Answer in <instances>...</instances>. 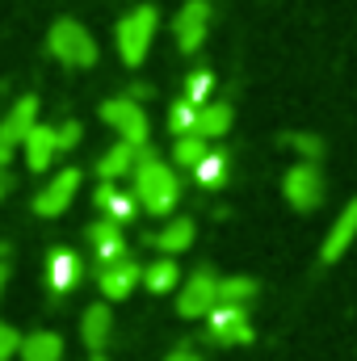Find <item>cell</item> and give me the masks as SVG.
Listing matches in <instances>:
<instances>
[{
  "label": "cell",
  "mask_w": 357,
  "mask_h": 361,
  "mask_svg": "<svg viewBox=\"0 0 357 361\" xmlns=\"http://www.w3.org/2000/svg\"><path fill=\"white\" fill-rule=\"evenodd\" d=\"M131 193L139 197V210H147V214H156V219H169L173 210H177L181 202V180H177V169L173 164H164L152 147H143L139 152V164H135V173H131Z\"/></svg>",
  "instance_id": "obj_1"
},
{
  "label": "cell",
  "mask_w": 357,
  "mask_h": 361,
  "mask_svg": "<svg viewBox=\"0 0 357 361\" xmlns=\"http://www.w3.org/2000/svg\"><path fill=\"white\" fill-rule=\"evenodd\" d=\"M156 30H160V13H156L152 4H135V8L118 21L114 47H118V55H122L126 68H139V63L147 59V51H152V42H156Z\"/></svg>",
  "instance_id": "obj_2"
},
{
  "label": "cell",
  "mask_w": 357,
  "mask_h": 361,
  "mask_svg": "<svg viewBox=\"0 0 357 361\" xmlns=\"http://www.w3.org/2000/svg\"><path fill=\"white\" fill-rule=\"evenodd\" d=\"M101 122L122 139V143H131V147H147L152 143V122H147V109H143V101H135L131 92H122V97H109L105 105H101Z\"/></svg>",
  "instance_id": "obj_3"
},
{
  "label": "cell",
  "mask_w": 357,
  "mask_h": 361,
  "mask_svg": "<svg viewBox=\"0 0 357 361\" xmlns=\"http://www.w3.org/2000/svg\"><path fill=\"white\" fill-rule=\"evenodd\" d=\"M47 51L63 63V68H92L97 63V42L76 17H59L47 34Z\"/></svg>",
  "instance_id": "obj_4"
},
{
  "label": "cell",
  "mask_w": 357,
  "mask_h": 361,
  "mask_svg": "<svg viewBox=\"0 0 357 361\" xmlns=\"http://www.w3.org/2000/svg\"><path fill=\"white\" fill-rule=\"evenodd\" d=\"M324 193H328V185H324L320 164L298 160V164H290V169H286V177H282V197H286L298 214H307V210L324 206Z\"/></svg>",
  "instance_id": "obj_5"
},
{
  "label": "cell",
  "mask_w": 357,
  "mask_h": 361,
  "mask_svg": "<svg viewBox=\"0 0 357 361\" xmlns=\"http://www.w3.org/2000/svg\"><path fill=\"white\" fill-rule=\"evenodd\" d=\"M214 307H219V277H214V269L202 265V269H193L181 281L177 315H185V319H206Z\"/></svg>",
  "instance_id": "obj_6"
},
{
  "label": "cell",
  "mask_w": 357,
  "mask_h": 361,
  "mask_svg": "<svg viewBox=\"0 0 357 361\" xmlns=\"http://www.w3.org/2000/svg\"><path fill=\"white\" fill-rule=\"evenodd\" d=\"M210 30V0H185L173 17V38L181 55H198Z\"/></svg>",
  "instance_id": "obj_7"
},
{
  "label": "cell",
  "mask_w": 357,
  "mask_h": 361,
  "mask_svg": "<svg viewBox=\"0 0 357 361\" xmlns=\"http://www.w3.org/2000/svg\"><path fill=\"white\" fill-rule=\"evenodd\" d=\"M206 336L210 345L219 349H236V345H248L253 341V319L244 307H214L206 315Z\"/></svg>",
  "instance_id": "obj_8"
},
{
  "label": "cell",
  "mask_w": 357,
  "mask_h": 361,
  "mask_svg": "<svg viewBox=\"0 0 357 361\" xmlns=\"http://www.w3.org/2000/svg\"><path fill=\"white\" fill-rule=\"evenodd\" d=\"M97 286L109 302H122L135 294V286H143V265L135 257H118V261H101L97 265Z\"/></svg>",
  "instance_id": "obj_9"
},
{
  "label": "cell",
  "mask_w": 357,
  "mask_h": 361,
  "mask_svg": "<svg viewBox=\"0 0 357 361\" xmlns=\"http://www.w3.org/2000/svg\"><path fill=\"white\" fill-rule=\"evenodd\" d=\"M80 180H85V173H80V169H59L55 177L38 189V197H34V214H42V219L63 214V210L72 206V197L80 193Z\"/></svg>",
  "instance_id": "obj_10"
},
{
  "label": "cell",
  "mask_w": 357,
  "mask_h": 361,
  "mask_svg": "<svg viewBox=\"0 0 357 361\" xmlns=\"http://www.w3.org/2000/svg\"><path fill=\"white\" fill-rule=\"evenodd\" d=\"M357 244V197L337 214V223H332V231L324 235V248H320V261L324 265H337L349 248Z\"/></svg>",
  "instance_id": "obj_11"
},
{
  "label": "cell",
  "mask_w": 357,
  "mask_h": 361,
  "mask_svg": "<svg viewBox=\"0 0 357 361\" xmlns=\"http://www.w3.org/2000/svg\"><path fill=\"white\" fill-rule=\"evenodd\" d=\"M92 206L101 210V219H114V223H131L135 219V210H139V197L131 193V189H122V185H114V180H101L97 189H92Z\"/></svg>",
  "instance_id": "obj_12"
},
{
  "label": "cell",
  "mask_w": 357,
  "mask_h": 361,
  "mask_svg": "<svg viewBox=\"0 0 357 361\" xmlns=\"http://www.w3.org/2000/svg\"><path fill=\"white\" fill-rule=\"evenodd\" d=\"M34 126H38V97H21V101L4 114V122H0V143H4V147H21Z\"/></svg>",
  "instance_id": "obj_13"
},
{
  "label": "cell",
  "mask_w": 357,
  "mask_h": 361,
  "mask_svg": "<svg viewBox=\"0 0 357 361\" xmlns=\"http://www.w3.org/2000/svg\"><path fill=\"white\" fill-rule=\"evenodd\" d=\"M89 244H92L97 265H101V261L126 257V235H122V223H114V219H97V223H89Z\"/></svg>",
  "instance_id": "obj_14"
},
{
  "label": "cell",
  "mask_w": 357,
  "mask_h": 361,
  "mask_svg": "<svg viewBox=\"0 0 357 361\" xmlns=\"http://www.w3.org/2000/svg\"><path fill=\"white\" fill-rule=\"evenodd\" d=\"M25 164H30V173H47L51 164H55V156H59V139H55V126H34L30 135H25Z\"/></svg>",
  "instance_id": "obj_15"
},
{
  "label": "cell",
  "mask_w": 357,
  "mask_h": 361,
  "mask_svg": "<svg viewBox=\"0 0 357 361\" xmlns=\"http://www.w3.org/2000/svg\"><path fill=\"white\" fill-rule=\"evenodd\" d=\"M193 235H198V227H193V219H169L164 227H156L152 235H147V244L156 248V252H164V257H177V252H185L189 244H193Z\"/></svg>",
  "instance_id": "obj_16"
},
{
  "label": "cell",
  "mask_w": 357,
  "mask_h": 361,
  "mask_svg": "<svg viewBox=\"0 0 357 361\" xmlns=\"http://www.w3.org/2000/svg\"><path fill=\"white\" fill-rule=\"evenodd\" d=\"M80 257L76 252H68V248H55L51 257H47V286H51V294H68L76 281H80Z\"/></svg>",
  "instance_id": "obj_17"
},
{
  "label": "cell",
  "mask_w": 357,
  "mask_h": 361,
  "mask_svg": "<svg viewBox=\"0 0 357 361\" xmlns=\"http://www.w3.org/2000/svg\"><path fill=\"white\" fill-rule=\"evenodd\" d=\"M139 152L143 147H131V143H114L101 160H97V177L101 180H114V185H122V177H131L135 173V164H139Z\"/></svg>",
  "instance_id": "obj_18"
},
{
  "label": "cell",
  "mask_w": 357,
  "mask_h": 361,
  "mask_svg": "<svg viewBox=\"0 0 357 361\" xmlns=\"http://www.w3.org/2000/svg\"><path fill=\"white\" fill-rule=\"evenodd\" d=\"M80 336H85V345H89L92 353H101L109 345V336H114V311L105 302H92L89 311L80 315Z\"/></svg>",
  "instance_id": "obj_19"
},
{
  "label": "cell",
  "mask_w": 357,
  "mask_h": 361,
  "mask_svg": "<svg viewBox=\"0 0 357 361\" xmlns=\"http://www.w3.org/2000/svg\"><path fill=\"white\" fill-rule=\"evenodd\" d=\"M231 105L227 101H206L202 109H198V126H193V135H202V139H223L227 130H231Z\"/></svg>",
  "instance_id": "obj_20"
},
{
  "label": "cell",
  "mask_w": 357,
  "mask_h": 361,
  "mask_svg": "<svg viewBox=\"0 0 357 361\" xmlns=\"http://www.w3.org/2000/svg\"><path fill=\"white\" fill-rule=\"evenodd\" d=\"M21 361H63V341H59V332H30L25 341H21Z\"/></svg>",
  "instance_id": "obj_21"
},
{
  "label": "cell",
  "mask_w": 357,
  "mask_h": 361,
  "mask_svg": "<svg viewBox=\"0 0 357 361\" xmlns=\"http://www.w3.org/2000/svg\"><path fill=\"white\" fill-rule=\"evenodd\" d=\"M257 302V281L253 277H219V307H253Z\"/></svg>",
  "instance_id": "obj_22"
},
{
  "label": "cell",
  "mask_w": 357,
  "mask_h": 361,
  "mask_svg": "<svg viewBox=\"0 0 357 361\" xmlns=\"http://www.w3.org/2000/svg\"><path fill=\"white\" fill-rule=\"evenodd\" d=\"M143 286H147L152 294H169V290H177V286H181L177 261H173V257H160V261L143 265Z\"/></svg>",
  "instance_id": "obj_23"
},
{
  "label": "cell",
  "mask_w": 357,
  "mask_h": 361,
  "mask_svg": "<svg viewBox=\"0 0 357 361\" xmlns=\"http://www.w3.org/2000/svg\"><path fill=\"white\" fill-rule=\"evenodd\" d=\"M227 164H231V160H227V152H214V147H210V152L202 156V164H198L189 177L198 180L202 189H219V185L227 180Z\"/></svg>",
  "instance_id": "obj_24"
},
{
  "label": "cell",
  "mask_w": 357,
  "mask_h": 361,
  "mask_svg": "<svg viewBox=\"0 0 357 361\" xmlns=\"http://www.w3.org/2000/svg\"><path fill=\"white\" fill-rule=\"evenodd\" d=\"M282 147H290L298 160H307V164H315V160H324V139L320 135H311V130H294V135H282Z\"/></svg>",
  "instance_id": "obj_25"
},
{
  "label": "cell",
  "mask_w": 357,
  "mask_h": 361,
  "mask_svg": "<svg viewBox=\"0 0 357 361\" xmlns=\"http://www.w3.org/2000/svg\"><path fill=\"white\" fill-rule=\"evenodd\" d=\"M210 147H206V139L202 135H185V139H177L173 143V164H181L185 173H193L198 164H202V156H206Z\"/></svg>",
  "instance_id": "obj_26"
},
{
  "label": "cell",
  "mask_w": 357,
  "mask_h": 361,
  "mask_svg": "<svg viewBox=\"0 0 357 361\" xmlns=\"http://www.w3.org/2000/svg\"><path fill=\"white\" fill-rule=\"evenodd\" d=\"M198 109L202 105H193V101H173V109H169V130L177 135V139H185V135H193V126H198Z\"/></svg>",
  "instance_id": "obj_27"
},
{
  "label": "cell",
  "mask_w": 357,
  "mask_h": 361,
  "mask_svg": "<svg viewBox=\"0 0 357 361\" xmlns=\"http://www.w3.org/2000/svg\"><path fill=\"white\" fill-rule=\"evenodd\" d=\"M210 92H214V76H210L206 68H193V72L185 76V101L206 105V101H210Z\"/></svg>",
  "instance_id": "obj_28"
},
{
  "label": "cell",
  "mask_w": 357,
  "mask_h": 361,
  "mask_svg": "<svg viewBox=\"0 0 357 361\" xmlns=\"http://www.w3.org/2000/svg\"><path fill=\"white\" fill-rule=\"evenodd\" d=\"M55 139H59V156H63V152L80 147V139H85V126H80L76 118H68V122H59V126H55Z\"/></svg>",
  "instance_id": "obj_29"
},
{
  "label": "cell",
  "mask_w": 357,
  "mask_h": 361,
  "mask_svg": "<svg viewBox=\"0 0 357 361\" xmlns=\"http://www.w3.org/2000/svg\"><path fill=\"white\" fill-rule=\"evenodd\" d=\"M17 349H21V336H17V328L0 324V361H8Z\"/></svg>",
  "instance_id": "obj_30"
},
{
  "label": "cell",
  "mask_w": 357,
  "mask_h": 361,
  "mask_svg": "<svg viewBox=\"0 0 357 361\" xmlns=\"http://www.w3.org/2000/svg\"><path fill=\"white\" fill-rule=\"evenodd\" d=\"M164 361H206V357H202V353H193L189 345H177V349H173V353H169Z\"/></svg>",
  "instance_id": "obj_31"
},
{
  "label": "cell",
  "mask_w": 357,
  "mask_h": 361,
  "mask_svg": "<svg viewBox=\"0 0 357 361\" xmlns=\"http://www.w3.org/2000/svg\"><path fill=\"white\" fill-rule=\"evenodd\" d=\"M8 160H13V147H4V143H0V173L8 169Z\"/></svg>",
  "instance_id": "obj_32"
},
{
  "label": "cell",
  "mask_w": 357,
  "mask_h": 361,
  "mask_svg": "<svg viewBox=\"0 0 357 361\" xmlns=\"http://www.w3.org/2000/svg\"><path fill=\"white\" fill-rule=\"evenodd\" d=\"M13 189V180H8V173H0V202H4V193Z\"/></svg>",
  "instance_id": "obj_33"
},
{
  "label": "cell",
  "mask_w": 357,
  "mask_h": 361,
  "mask_svg": "<svg viewBox=\"0 0 357 361\" xmlns=\"http://www.w3.org/2000/svg\"><path fill=\"white\" fill-rule=\"evenodd\" d=\"M89 361H109V357H101V353H97V357H89Z\"/></svg>",
  "instance_id": "obj_34"
},
{
  "label": "cell",
  "mask_w": 357,
  "mask_h": 361,
  "mask_svg": "<svg viewBox=\"0 0 357 361\" xmlns=\"http://www.w3.org/2000/svg\"><path fill=\"white\" fill-rule=\"evenodd\" d=\"M0 286H4V269H0Z\"/></svg>",
  "instance_id": "obj_35"
}]
</instances>
